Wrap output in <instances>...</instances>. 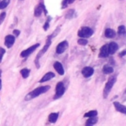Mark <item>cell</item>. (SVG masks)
<instances>
[{"label":"cell","instance_id":"obj_6","mask_svg":"<svg viewBox=\"0 0 126 126\" xmlns=\"http://www.w3.org/2000/svg\"><path fill=\"white\" fill-rule=\"evenodd\" d=\"M42 12L45 13V15L47 14V9H46L45 5L43 4V3H40V4L35 7V11H34V15H35V16H36V17H39V16H41V15L42 14Z\"/></svg>","mask_w":126,"mask_h":126},{"label":"cell","instance_id":"obj_27","mask_svg":"<svg viewBox=\"0 0 126 126\" xmlns=\"http://www.w3.org/2000/svg\"><path fill=\"white\" fill-rule=\"evenodd\" d=\"M6 16V13L5 12H2L1 14H0V25L2 24L3 22L4 21V18H5Z\"/></svg>","mask_w":126,"mask_h":126},{"label":"cell","instance_id":"obj_35","mask_svg":"<svg viewBox=\"0 0 126 126\" xmlns=\"http://www.w3.org/2000/svg\"><path fill=\"white\" fill-rule=\"evenodd\" d=\"M125 93H126V89H125Z\"/></svg>","mask_w":126,"mask_h":126},{"label":"cell","instance_id":"obj_9","mask_svg":"<svg viewBox=\"0 0 126 126\" xmlns=\"http://www.w3.org/2000/svg\"><path fill=\"white\" fill-rule=\"evenodd\" d=\"M81 73H82V75L84 76L85 78H89L93 75V74H94V69L91 67H85L84 68L82 69Z\"/></svg>","mask_w":126,"mask_h":126},{"label":"cell","instance_id":"obj_5","mask_svg":"<svg viewBox=\"0 0 126 126\" xmlns=\"http://www.w3.org/2000/svg\"><path fill=\"white\" fill-rule=\"evenodd\" d=\"M65 93V86L63 82H58L55 87V95L54 96V99H58L61 98Z\"/></svg>","mask_w":126,"mask_h":126},{"label":"cell","instance_id":"obj_13","mask_svg":"<svg viewBox=\"0 0 126 126\" xmlns=\"http://www.w3.org/2000/svg\"><path fill=\"white\" fill-rule=\"evenodd\" d=\"M118 45L117 43H116L115 42H111L110 43L108 44V50H109V54H113L118 50Z\"/></svg>","mask_w":126,"mask_h":126},{"label":"cell","instance_id":"obj_4","mask_svg":"<svg viewBox=\"0 0 126 126\" xmlns=\"http://www.w3.org/2000/svg\"><path fill=\"white\" fill-rule=\"evenodd\" d=\"M93 35V30L89 27H82L78 31V35L80 38H89Z\"/></svg>","mask_w":126,"mask_h":126},{"label":"cell","instance_id":"obj_22","mask_svg":"<svg viewBox=\"0 0 126 126\" xmlns=\"http://www.w3.org/2000/svg\"><path fill=\"white\" fill-rule=\"evenodd\" d=\"M95 116H98V111H97V110H90V111L85 113L84 117H95Z\"/></svg>","mask_w":126,"mask_h":126},{"label":"cell","instance_id":"obj_29","mask_svg":"<svg viewBox=\"0 0 126 126\" xmlns=\"http://www.w3.org/2000/svg\"><path fill=\"white\" fill-rule=\"evenodd\" d=\"M4 53H5V50L2 47H0V62L2 61V59H3V56H4Z\"/></svg>","mask_w":126,"mask_h":126},{"label":"cell","instance_id":"obj_26","mask_svg":"<svg viewBox=\"0 0 126 126\" xmlns=\"http://www.w3.org/2000/svg\"><path fill=\"white\" fill-rule=\"evenodd\" d=\"M51 21V17L50 16H48L47 17V20L45 22V23H44V25H43V30H48V28H49V22Z\"/></svg>","mask_w":126,"mask_h":126},{"label":"cell","instance_id":"obj_33","mask_svg":"<svg viewBox=\"0 0 126 126\" xmlns=\"http://www.w3.org/2000/svg\"><path fill=\"white\" fill-rule=\"evenodd\" d=\"M1 88H2V80L0 79V90H1Z\"/></svg>","mask_w":126,"mask_h":126},{"label":"cell","instance_id":"obj_19","mask_svg":"<svg viewBox=\"0 0 126 126\" xmlns=\"http://www.w3.org/2000/svg\"><path fill=\"white\" fill-rule=\"evenodd\" d=\"M20 73H21V75H22V77H23V79H27V78L30 76V69H28V68H23V69H22Z\"/></svg>","mask_w":126,"mask_h":126},{"label":"cell","instance_id":"obj_8","mask_svg":"<svg viewBox=\"0 0 126 126\" xmlns=\"http://www.w3.org/2000/svg\"><path fill=\"white\" fill-rule=\"evenodd\" d=\"M39 46H40V43H36L33 46H30V47H28V48L25 49V50H23V52L21 53V57H23V58L28 57L29 55H30V54H31L32 53H33L34 51H35V49L39 47Z\"/></svg>","mask_w":126,"mask_h":126},{"label":"cell","instance_id":"obj_24","mask_svg":"<svg viewBox=\"0 0 126 126\" xmlns=\"http://www.w3.org/2000/svg\"><path fill=\"white\" fill-rule=\"evenodd\" d=\"M60 30H61V27H59V28H56L55 30H54V31L52 33V35H50L49 36H47V39H50V40H52L54 37H55L56 35L60 33Z\"/></svg>","mask_w":126,"mask_h":126},{"label":"cell","instance_id":"obj_12","mask_svg":"<svg viewBox=\"0 0 126 126\" xmlns=\"http://www.w3.org/2000/svg\"><path fill=\"white\" fill-rule=\"evenodd\" d=\"M113 105H114V106H115V109L117 110V111L126 115V106L125 105H122V104H120L119 102H117V101L114 102Z\"/></svg>","mask_w":126,"mask_h":126},{"label":"cell","instance_id":"obj_17","mask_svg":"<svg viewBox=\"0 0 126 126\" xmlns=\"http://www.w3.org/2000/svg\"><path fill=\"white\" fill-rule=\"evenodd\" d=\"M98 117L97 116H95V117H91L88 118V120L86 121V125L87 126H90V125H93V124H95L97 122H98Z\"/></svg>","mask_w":126,"mask_h":126},{"label":"cell","instance_id":"obj_11","mask_svg":"<svg viewBox=\"0 0 126 126\" xmlns=\"http://www.w3.org/2000/svg\"><path fill=\"white\" fill-rule=\"evenodd\" d=\"M109 50H108V45H104L101 47L98 54V57L99 58H106L109 56Z\"/></svg>","mask_w":126,"mask_h":126},{"label":"cell","instance_id":"obj_31","mask_svg":"<svg viewBox=\"0 0 126 126\" xmlns=\"http://www.w3.org/2000/svg\"><path fill=\"white\" fill-rule=\"evenodd\" d=\"M13 34H14L16 36H18V35H20V31H19V30H15L14 31H13Z\"/></svg>","mask_w":126,"mask_h":126},{"label":"cell","instance_id":"obj_16","mask_svg":"<svg viewBox=\"0 0 126 126\" xmlns=\"http://www.w3.org/2000/svg\"><path fill=\"white\" fill-rule=\"evenodd\" d=\"M105 35L107 38H113L116 36V32L112 29H106L105 31Z\"/></svg>","mask_w":126,"mask_h":126},{"label":"cell","instance_id":"obj_15","mask_svg":"<svg viewBox=\"0 0 126 126\" xmlns=\"http://www.w3.org/2000/svg\"><path fill=\"white\" fill-rule=\"evenodd\" d=\"M54 76H55V74H54V73L48 72V73H47V74H44V76L42 78V79H41V80L39 81V82L43 83V82H46V81H48V80H50L51 79L54 78Z\"/></svg>","mask_w":126,"mask_h":126},{"label":"cell","instance_id":"obj_3","mask_svg":"<svg viewBox=\"0 0 126 126\" xmlns=\"http://www.w3.org/2000/svg\"><path fill=\"white\" fill-rule=\"evenodd\" d=\"M51 43H52V41H51L50 39H47V42H46L45 46H44V47H42V50L39 51V53L37 54L36 57H35V66H36L37 68H40V62H39V61H40V58L42 57V56L46 52H47V50L49 48V46L51 45Z\"/></svg>","mask_w":126,"mask_h":126},{"label":"cell","instance_id":"obj_1","mask_svg":"<svg viewBox=\"0 0 126 126\" xmlns=\"http://www.w3.org/2000/svg\"><path fill=\"white\" fill-rule=\"evenodd\" d=\"M50 89V86H39V87L35 88V90H33L32 92H30L26 97H25V100L28 101V100L33 99V98H36V97L40 96L42 93H47L48 90Z\"/></svg>","mask_w":126,"mask_h":126},{"label":"cell","instance_id":"obj_30","mask_svg":"<svg viewBox=\"0 0 126 126\" xmlns=\"http://www.w3.org/2000/svg\"><path fill=\"white\" fill-rule=\"evenodd\" d=\"M124 55H126V49H124V51H122V52H121L120 54H118L119 57H124Z\"/></svg>","mask_w":126,"mask_h":126},{"label":"cell","instance_id":"obj_32","mask_svg":"<svg viewBox=\"0 0 126 126\" xmlns=\"http://www.w3.org/2000/svg\"><path fill=\"white\" fill-rule=\"evenodd\" d=\"M75 0H68V4H73V3L74 2Z\"/></svg>","mask_w":126,"mask_h":126},{"label":"cell","instance_id":"obj_2","mask_svg":"<svg viewBox=\"0 0 126 126\" xmlns=\"http://www.w3.org/2000/svg\"><path fill=\"white\" fill-rule=\"evenodd\" d=\"M116 81H117V78H116L115 76H114V77L112 76V77H110V79H108V81H107L105 86V88H104V92H103L104 98H106L107 97H108L109 93H110L112 87H113V86L115 85Z\"/></svg>","mask_w":126,"mask_h":126},{"label":"cell","instance_id":"obj_23","mask_svg":"<svg viewBox=\"0 0 126 126\" xmlns=\"http://www.w3.org/2000/svg\"><path fill=\"white\" fill-rule=\"evenodd\" d=\"M10 2H11V0H2L0 2V10H3L7 7L8 4H10Z\"/></svg>","mask_w":126,"mask_h":126},{"label":"cell","instance_id":"obj_25","mask_svg":"<svg viewBox=\"0 0 126 126\" xmlns=\"http://www.w3.org/2000/svg\"><path fill=\"white\" fill-rule=\"evenodd\" d=\"M78 43H79V45H81V46H85V45H86V44L88 43V41H87V39H86V38H80V39H79V40H78Z\"/></svg>","mask_w":126,"mask_h":126},{"label":"cell","instance_id":"obj_34","mask_svg":"<svg viewBox=\"0 0 126 126\" xmlns=\"http://www.w3.org/2000/svg\"><path fill=\"white\" fill-rule=\"evenodd\" d=\"M1 72H2V71H1V70H0V75H1Z\"/></svg>","mask_w":126,"mask_h":126},{"label":"cell","instance_id":"obj_18","mask_svg":"<svg viewBox=\"0 0 126 126\" xmlns=\"http://www.w3.org/2000/svg\"><path fill=\"white\" fill-rule=\"evenodd\" d=\"M58 117H59V113H50L48 116V121L52 124H54L57 121Z\"/></svg>","mask_w":126,"mask_h":126},{"label":"cell","instance_id":"obj_10","mask_svg":"<svg viewBox=\"0 0 126 126\" xmlns=\"http://www.w3.org/2000/svg\"><path fill=\"white\" fill-rule=\"evenodd\" d=\"M15 40H16V38H15L14 35H8L5 36V40H4V44H5V46L8 47V48H10V47H11L13 46V44L15 43Z\"/></svg>","mask_w":126,"mask_h":126},{"label":"cell","instance_id":"obj_28","mask_svg":"<svg viewBox=\"0 0 126 126\" xmlns=\"http://www.w3.org/2000/svg\"><path fill=\"white\" fill-rule=\"evenodd\" d=\"M74 10H70V11H68L67 14L66 15V16H67V18H72L73 14H74Z\"/></svg>","mask_w":126,"mask_h":126},{"label":"cell","instance_id":"obj_7","mask_svg":"<svg viewBox=\"0 0 126 126\" xmlns=\"http://www.w3.org/2000/svg\"><path fill=\"white\" fill-rule=\"evenodd\" d=\"M67 47H68V42L67 41H63V42H60L57 45V47H56V50H55L56 54H63L67 49Z\"/></svg>","mask_w":126,"mask_h":126},{"label":"cell","instance_id":"obj_14","mask_svg":"<svg viewBox=\"0 0 126 126\" xmlns=\"http://www.w3.org/2000/svg\"><path fill=\"white\" fill-rule=\"evenodd\" d=\"M54 67L55 71L60 74V75H63L64 74V67H63L62 64L59 61H55L54 63Z\"/></svg>","mask_w":126,"mask_h":126},{"label":"cell","instance_id":"obj_20","mask_svg":"<svg viewBox=\"0 0 126 126\" xmlns=\"http://www.w3.org/2000/svg\"><path fill=\"white\" fill-rule=\"evenodd\" d=\"M113 67H110V66H105L103 67V73L105 74H110L113 73Z\"/></svg>","mask_w":126,"mask_h":126},{"label":"cell","instance_id":"obj_21","mask_svg":"<svg viewBox=\"0 0 126 126\" xmlns=\"http://www.w3.org/2000/svg\"><path fill=\"white\" fill-rule=\"evenodd\" d=\"M117 33L119 35H124L126 34V28L124 25H120L117 30Z\"/></svg>","mask_w":126,"mask_h":126}]
</instances>
